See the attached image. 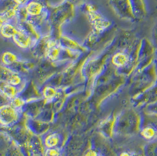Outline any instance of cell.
Here are the masks:
<instances>
[{
  "mask_svg": "<svg viewBox=\"0 0 157 156\" xmlns=\"http://www.w3.org/2000/svg\"><path fill=\"white\" fill-rule=\"evenodd\" d=\"M136 98L157 84V73L154 62L148 67L136 73Z\"/></svg>",
  "mask_w": 157,
  "mask_h": 156,
  "instance_id": "cell-1",
  "label": "cell"
},
{
  "mask_svg": "<svg viewBox=\"0 0 157 156\" xmlns=\"http://www.w3.org/2000/svg\"><path fill=\"white\" fill-rule=\"evenodd\" d=\"M156 57L157 50L152 41L147 38L142 39L136 73L142 71L153 64Z\"/></svg>",
  "mask_w": 157,
  "mask_h": 156,
  "instance_id": "cell-2",
  "label": "cell"
},
{
  "mask_svg": "<svg viewBox=\"0 0 157 156\" xmlns=\"http://www.w3.org/2000/svg\"><path fill=\"white\" fill-rule=\"evenodd\" d=\"M72 14V7L70 2L64 4L55 8L50 14V20L51 24L55 27H59L67 19H69Z\"/></svg>",
  "mask_w": 157,
  "mask_h": 156,
  "instance_id": "cell-3",
  "label": "cell"
},
{
  "mask_svg": "<svg viewBox=\"0 0 157 156\" xmlns=\"http://www.w3.org/2000/svg\"><path fill=\"white\" fill-rule=\"evenodd\" d=\"M109 1L120 17L131 21H136L130 0H109Z\"/></svg>",
  "mask_w": 157,
  "mask_h": 156,
  "instance_id": "cell-4",
  "label": "cell"
},
{
  "mask_svg": "<svg viewBox=\"0 0 157 156\" xmlns=\"http://www.w3.org/2000/svg\"><path fill=\"white\" fill-rule=\"evenodd\" d=\"M86 9L93 27L98 33H101L110 26V22L100 14L95 6L88 5Z\"/></svg>",
  "mask_w": 157,
  "mask_h": 156,
  "instance_id": "cell-5",
  "label": "cell"
},
{
  "mask_svg": "<svg viewBox=\"0 0 157 156\" xmlns=\"http://www.w3.org/2000/svg\"><path fill=\"white\" fill-rule=\"evenodd\" d=\"M18 117V110L11 105H5L1 107V123L4 126H9L14 123Z\"/></svg>",
  "mask_w": 157,
  "mask_h": 156,
  "instance_id": "cell-6",
  "label": "cell"
},
{
  "mask_svg": "<svg viewBox=\"0 0 157 156\" xmlns=\"http://www.w3.org/2000/svg\"><path fill=\"white\" fill-rule=\"evenodd\" d=\"M12 39L14 43L22 49L33 48L36 43L27 33L19 28L18 32Z\"/></svg>",
  "mask_w": 157,
  "mask_h": 156,
  "instance_id": "cell-7",
  "label": "cell"
},
{
  "mask_svg": "<svg viewBox=\"0 0 157 156\" xmlns=\"http://www.w3.org/2000/svg\"><path fill=\"white\" fill-rule=\"evenodd\" d=\"M1 78L4 82L10 85L18 86L22 82V78L18 73L11 69L8 66H1Z\"/></svg>",
  "mask_w": 157,
  "mask_h": 156,
  "instance_id": "cell-8",
  "label": "cell"
},
{
  "mask_svg": "<svg viewBox=\"0 0 157 156\" xmlns=\"http://www.w3.org/2000/svg\"><path fill=\"white\" fill-rule=\"evenodd\" d=\"M136 98L140 100V106H145L147 107L157 103V84Z\"/></svg>",
  "mask_w": 157,
  "mask_h": 156,
  "instance_id": "cell-9",
  "label": "cell"
},
{
  "mask_svg": "<svg viewBox=\"0 0 157 156\" xmlns=\"http://www.w3.org/2000/svg\"><path fill=\"white\" fill-rule=\"evenodd\" d=\"M130 2L136 21L143 20L147 15L145 0H130Z\"/></svg>",
  "mask_w": 157,
  "mask_h": 156,
  "instance_id": "cell-10",
  "label": "cell"
},
{
  "mask_svg": "<svg viewBox=\"0 0 157 156\" xmlns=\"http://www.w3.org/2000/svg\"><path fill=\"white\" fill-rule=\"evenodd\" d=\"M29 18H35L44 14L46 10L44 4L38 0H29L25 5Z\"/></svg>",
  "mask_w": 157,
  "mask_h": 156,
  "instance_id": "cell-11",
  "label": "cell"
},
{
  "mask_svg": "<svg viewBox=\"0 0 157 156\" xmlns=\"http://www.w3.org/2000/svg\"><path fill=\"white\" fill-rule=\"evenodd\" d=\"M140 133L143 139L148 143L157 141V128L151 124H142Z\"/></svg>",
  "mask_w": 157,
  "mask_h": 156,
  "instance_id": "cell-12",
  "label": "cell"
},
{
  "mask_svg": "<svg viewBox=\"0 0 157 156\" xmlns=\"http://www.w3.org/2000/svg\"><path fill=\"white\" fill-rule=\"evenodd\" d=\"M1 34L5 38H13L18 31V26L11 22H5L1 25Z\"/></svg>",
  "mask_w": 157,
  "mask_h": 156,
  "instance_id": "cell-13",
  "label": "cell"
},
{
  "mask_svg": "<svg viewBox=\"0 0 157 156\" xmlns=\"http://www.w3.org/2000/svg\"><path fill=\"white\" fill-rule=\"evenodd\" d=\"M58 41L62 46L77 52L83 50L82 47L76 41L66 36H61Z\"/></svg>",
  "mask_w": 157,
  "mask_h": 156,
  "instance_id": "cell-14",
  "label": "cell"
},
{
  "mask_svg": "<svg viewBox=\"0 0 157 156\" xmlns=\"http://www.w3.org/2000/svg\"><path fill=\"white\" fill-rule=\"evenodd\" d=\"M1 92L5 96V97L11 100L17 97V95L18 91L17 86L10 85L5 82L4 85H1Z\"/></svg>",
  "mask_w": 157,
  "mask_h": 156,
  "instance_id": "cell-15",
  "label": "cell"
},
{
  "mask_svg": "<svg viewBox=\"0 0 157 156\" xmlns=\"http://www.w3.org/2000/svg\"><path fill=\"white\" fill-rule=\"evenodd\" d=\"M18 61V56L11 51L4 52L1 56V61L3 65L8 67L14 65Z\"/></svg>",
  "mask_w": 157,
  "mask_h": 156,
  "instance_id": "cell-16",
  "label": "cell"
},
{
  "mask_svg": "<svg viewBox=\"0 0 157 156\" xmlns=\"http://www.w3.org/2000/svg\"><path fill=\"white\" fill-rule=\"evenodd\" d=\"M151 124L157 128V113L146 109L143 116V124Z\"/></svg>",
  "mask_w": 157,
  "mask_h": 156,
  "instance_id": "cell-17",
  "label": "cell"
},
{
  "mask_svg": "<svg viewBox=\"0 0 157 156\" xmlns=\"http://www.w3.org/2000/svg\"><path fill=\"white\" fill-rule=\"evenodd\" d=\"M59 143V137L57 133H51L45 139L44 143L47 148H55Z\"/></svg>",
  "mask_w": 157,
  "mask_h": 156,
  "instance_id": "cell-18",
  "label": "cell"
},
{
  "mask_svg": "<svg viewBox=\"0 0 157 156\" xmlns=\"http://www.w3.org/2000/svg\"><path fill=\"white\" fill-rule=\"evenodd\" d=\"M145 156H157V141L148 143L144 151Z\"/></svg>",
  "mask_w": 157,
  "mask_h": 156,
  "instance_id": "cell-19",
  "label": "cell"
},
{
  "mask_svg": "<svg viewBox=\"0 0 157 156\" xmlns=\"http://www.w3.org/2000/svg\"><path fill=\"white\" fill-rule=\"evenodd\" d=\"M57 91L51 86H47L43 91V95L47 100H51L57 95Z\"/></svg>",
  "mask_w": 157,
  "mask_h": 156,
  "instance_id": "cell-20",
  "label": "cell"
},
{
  "mask_svg": "<svg viewBox=\"0 0 157 156\" xmlns=\"http://www.w3.org/2000/svg\"><path fill=\"white\" fill-rule=\"evenodd\" d=\"M24 104V100L19 98V97H15L14 99H11V104L13 106L15 107V109H17V110H18L19 109H20Z\"/></svg>",
  "mask_w": 157,
  "mask_h": 156,
  "instance_id": "cell-21",
  "label": "cell"
},
{
  "mask_svg": "<svg viewBox=\"0 0 157 156\" xmlns=\"http://www.w3.org/2000/svg\"><path fill=\"white\" fill-rule=\"evenodd\" d=\"M44 156H61V151L57 148H48L45 151Z\"/></svg>",
  "mask_w": 157,
  "mask_h": 156,
  "instance_id": "cell-22",
  "label": "cell"
},
{
  "mask_svg": "<svg viewBox=\"0 0 157 156\" xmlns=\"http://www.w3.org/2000/svg\"><path fill=\"white\" fill-rule=\"evenodd\" d=\"M152 43L154 45L157 51V23L154 27L152 32Z\"/></svg>",
  "mask_w": 157,
  "mask_h": 156,
  "instance_id": "cell-23",
  "label": "cell"
},
{
  "mask_svg": "<svg viewBox=\"0 0 157 156\" xmlns=\"http://www.w3.org/2000/svg\"><path fill=\"white\" fill-rule=\"evenodd\" d=\"M120 156H145V153L142 154L136 151H123Z\"/></svg>",
  "mask_w": 157,
  "mask_h": 156,
  "instance_id": "cell-24",
  "label": "cell"
},
{
  "mask_svg": "<svg viewBox=\"0 0 157 156\" xmlns=\"http://www.w3.org/2000/svg\"><path fill=\"white\" fill-rule=\"evenodd\" d=\"M13 1L17 5L22 6H25L28 2L29 0H13Z\"/></svg>",
  "mask_w": 157,
  "mask_h": 156,
  "instance_id": "cell-25",
  "label": "cell"
},
{
  "mask_svg": "<svg viewBox=\"0 0 157 156\" xmlns=\"http://www.w3.org/2000/svg\"><path fill=\"white\" fill-rule=\"evenodd\" d=\"M146 109L148 110H150V111H152V112L157 113V103H155V104H154V105H153L147 107Z\"/></svg>",
  "mask_w": 157,
  "mask_h": 156,
  "instance_id": "cell-26",
  "label": "cell"
},
{
  "mask_svg": "<svg viewBox=\"0 0 157 156\" xmlns=\"http://www.w3.org/2000/svg\"><path fill=\"white\" fill-rule=\"evenodd\" d=\"M85 156H98V154L94 150H91L86 153Z\"/></svg>",
  "mask_w": 157,
  "mask_h": 156,
  "instance_id": "cell-27",
  "label": "cell"
},
{
  "mask_svg": "<svg viewBox=\"0 0 157 156\" xmlns=\"http://www.w3.org/2000/svg\"><path fill=\"white\" fill-rule=\"evenodd\" d=\"M81 0H68V1L70 3H73V2H78Z\"/></svg>",
  "mask_w": 157,
  "mask_h": 156,
  "instance_id": "cell-28",
  "label": "cell"
},
{
  "mask_svg": "<svg viewBox=\"0 0 157 156\" xmlns=\"http://www.w3.org/2000/svg\"><path fill=\"white\" fill-rule=\"evenodd\" d=\"M154 63L155 64V67H156V70H157V55L156 58H155V61H154Z\"/></svg>",
  "mask_w": 157,
  "mask_h": 156,
  "instance_id": "cell-29",
  "label": "cell"
},
{
  "mask_svg": "<svg viewBox=\"0 0 157 156\" xmlns=\"http://www.w3.org/2000/svg\"></svg>",
  "mask_w": 157,
  "mask_h": 156,
  "instance_id": "cell-30",
  "label": "cell"
}]
</instances>
